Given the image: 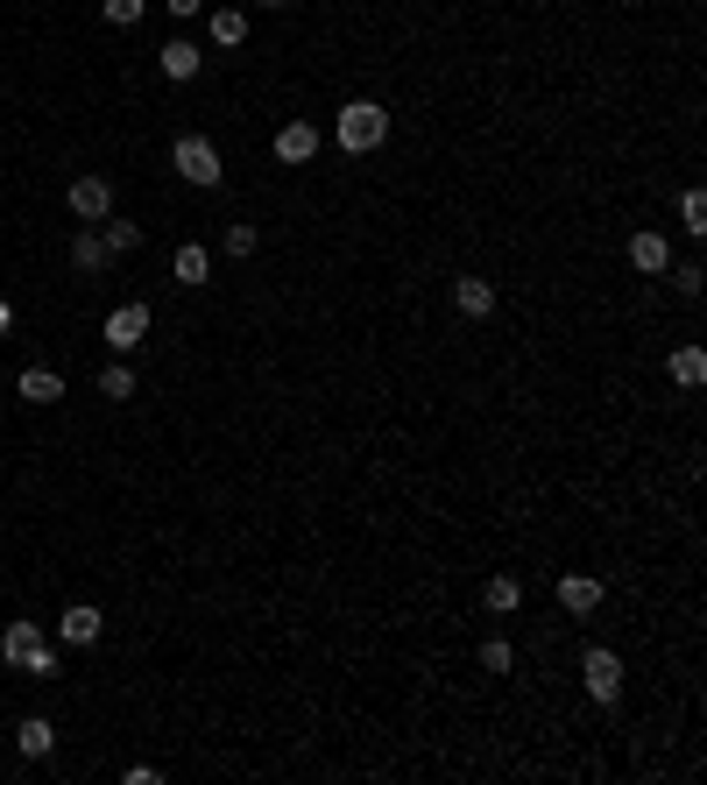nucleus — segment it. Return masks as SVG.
I'll return each instance as SVG.
<instances>
[{
    "label": "nucleus",
    "mask_w": 707,
    "mask_h": 785,
    "mask_svg": "<svg viewBox=\"0 0 707 785\" xmlns=\"http://www.w3.org/2000/svg\"><path fill=\"white\" fill-rule=\"evenodd\" d=\"M14 750H22V758H50V750H57V729H50L43 715H28L22 729H14Z\"/></svg>",
    "instance_id": "2eb2a0df"
},
{
    "label": "nucleus",
    "mask_w": 707,
    "mask_h": 785,
    "mask_svg": "<svg viewBox=\"0 0 707 785\" xmlns=\"http://www.w3.org/2000/svg\"><path fill=\"white\" fill-rule=\"evenodd\" d=\"M580 679H588V693H594L601 707L623 701V658H615L609 644H588V658H580Z\"/></svg>",
    "instance_id": "20e7f679"
},
{
    "label": "nucleus",
    "mask_w": 707,
    "mask_h": 785,
    "mask_svg": "<svg viewBox=\"0 0 707 785\" xmlns=\"http://www.w3.org/2000/svg\"><path fill=\"white\" fill-rule=\"evenodd\" d=\"M163 8H170L177 22H199V14H205V0H163Z\"/></svg>",
    "instance_id": "bb28decb"
},
{
    "label": "nucleus",
    "mask_w": 707,
    "mask_h": 785,
    "mask_svg": "<svg viewBox=\"0 0 707 785\" xmlns=\"http://www.w3.org/2000/svg\"><path fill=\"white\" fill-rule=\"evenodd\" d=\"M99 630H107V616H99L93 601H71V609L57 616V637L64 644H99Z\"/></svg>",
    "instance_id": "9d476101"
},
{
    "label": "nucleus",
    "mask_w": 707,
    "mask_h": 785,
    "mask_svg": "<svg viewBox=\"0 0 707 785\" xmlns=\"http://www.w3.org/2000/svg\"><path fill=\"white\" fill-rule=\"evenodd\" d=\"M601 595H609V587H601L594 573H566V581H559V609H566V616H594Z\"/></svg>",
    "instance_id": "9b49d317"
},
{
    "label": "nucleus",
    "mask_w": 707,
    "mask_h": 785,
    "mask_svg": "<svg viewBox=\"0 0 707 785\" xmlns=\"http://www.w3.org/2000/svg\"><path fill=\"white\" fill-rule=\"evenodd\" d=\"M453 305L468 319H495V283L488 277H453Z\"/></svg>",
    "instance_id": "f8f14e48"
},
{
    "label": "nucleus",
    "mask_w": 707,
    "mask_h": 785,
    "mask_svg": "<svg viewBox=\"0 0 707 785\" xmlns=\"http://www.w3.org/2000/svg\"><path fill=\"white\" fill-rule=\"evenodd\" d=\"M255 241H262L255 226H227V255H255Z\"/></svg>",
    "instance_id": "a878e982"
},
{
    "label": "nucleus",
    "mask_w": 707,
    "mask_h": 785,
    "mask_svg": "<svg viewBox=\"0 0 707 785\" xmlns=\"http://www.w3.org/2000/svg\"><path fill=\"white\" fill-rule=\"evenodd\" d=\"M107 262H114V255H107V241H99L93 226H85V234L71 241V269H85V277H93V269H107Z\"/></svg>",
    "instance_id": "6ab92c4d"
},
{
    "label": "nucleus",
    "mask_w": 707,
    "mask_h": 785,
    "mask_svg": "<svg viewBox=\"0 0 707 785\" xmlns=\"http://www.w3.org/2000/svg\"><path fill=\"white\" fill-rule=\"evenodd\" d=\"M700 262H672V291H680V297H700Z\"/></svg>",
    "instance_id": "393cba45"
},
{
    "label": "nucleus",
    "mask_w": 707,
    "mask_h": 785,
    "mask_svg": "<svg viewBox=\"0 0 707 785\" xmlns=\"http://www.w3.org/2000/svg\"><path fill=\"white\" fill-rule=\"evenodd\" d=\"M665 375H672L680 389H700V383H707V354H700V347H672Z\"/></svg>",
    "instance_id": "ddd939ff"
},
{
    "label": "nucleus",
    "mask_w": 707,
    "mask_h": 785,
    "mask_svg": "<svg viewBox=\"0 0 707 785\" xmlns=\"http://www.w3.org/2000/svg\"><path fill=\"white\" fill-rule=\"evenodd\" d=\"M149 326H156V319H149V305H114L107 312V347H114V354H134V347L149 340Z\"/></svg>",
    "instance_id": "39448f33"
},
{
    "label": "nucleus",
    "mask_w": 707,
    "mask_h": 785,
    "mask_svg": "<svg viewBox=\"0 0 707 785\" xmlns=\"http://www.w3.org/2000/svg\"><path fill=\"white\" fill-rule=\"evenodd\" d=\"M629 269H637V277H665V269H672V241L658 234V226L629 234Z\"/></svg>",
    "instance_id": "0eeeda50"
},
{
    "label": "nucleus",
    "mask_w": 707,
    "mask_h": 785,
    "mask_svg": "<svg viewBox=\"0 0 707 785\" xmlns=\"http://www.w3.org/2000/svg\"><path fill=\"white\" fill-rule=\"evenodd\" d=\"M71 213H79V220H107L114 213V185H107V177H93V171L71 177Z\"/></svg>",
    "instance_id": "6e6552de"
},
{
    "label": "nucleus",
    "mask_w": 707,
    "mask_h": 785,
    "mask_svg": "<svg viewBox=\"0 0 707 785\" xmlns=\"http://www.w3.org/2000/svg\"><path fill=\"white\" fill-rule=\"evenodd\" d=\"M680 226H686V234H707V191H700V185L680 199Z\"/></svg>",
    "instance_id": "4be33fe9"
},
{
    "label": "nucleus",
    "mask_w": 707,
    "mask_h": 785,
    "mask_svg": "<svg viewBox=\"0 0 707 785\" xmlns=\"http://www.w3.org/2000/svg\"><path fill=\"white\" fill-rule=\"evenodd\" d=\"M156 71H163L170 85H185V79H199V71H205V50H199L191 36H170V43L156 50Z\"/></svg>",
    "instance_id": "423d86ee"
},
{
    "label": "nucleus",
    "mask_w": 707,
    "mask_h": 785,
    "mask_svg": "<svg viewBox=\"0 0 707 785\" xmlns=\"http://www.w3.org/2000/svg\"><path fill=\"white\" fill-rule=\"evenodd\" d=\"M269 149H276V163H311L319 156V128H311V120H283Z\"/></svg>",
    "instance_id": "1a4fd4ad"
},
{
    "label": "nucleus",
    "mask_w": 707,
    "mask_h": 785,
    "mask_svg": "<svg viewBox=\"0 0 707 785\" xmlns=\"http://www.w3.org/2000/svg\"><path fill=\"white\" fill-rule=\"evenodd\" d=\"M170 171L185 177V185L213 191V185H220V149H213V134H177V142H170Z\"/></svg>",
    "instance_id": "7ed1b4c3"
},
{
    "label": "nucleus",
    "mask_w": 707,
    "mask_h": 785,
    "mask_svg": "<svg viewBox=\"0 0 707 785\" xmlns=\"http://www.w3.org/2000/svg\"><path fill=\"white\" fill-rule=\"evenodd\" d=\"M255 8H291V0H255Z\"/></svg>",
    "instance_id": "c85d7f7f"
},
{
    "label": "nucleus",
    "mask_w": 707,
    "mask_h": 785,
    "mask_svg": "<svg viewBox=\"0 0 707 785\" xmlns=\"http://www.w3.org/2000/svg\"><path fill=\"white\" fill-rule=\"evenodd\" d=\"M99 241H107V255H134V248H142V226L107 213V234H99Z\"/></svg>",
    "instance_id": "aec40b11"
},
{
    "label": "nucleus",
    "mask_w": 707,
    "mask_h": 785,
    "mask_svg": "<svg viewBox=\"0 0 707 785\" xmlns=\"http://www.w3.org/2000/svg\"><path fill=\"white\" fill-rule=\"evenodd\" d=\"M22 397L28 403H57V397H64V375H57V368H22Z\"/></svg>",
    "instance_id": "f3484780"
},
{
    "label": "nucleus",
    "mask_w": 707,
    "mask_h": 785,
    "mask_svg": "<svg viewBox=\"0 0 707 785\" xmlns=\"http://www.w3.org/2000/svg\"><path fill=\"white\" fill-rule=\"evenodd\" d=\"M8 326H14V305H8V291H0V333H8Z\"/></svg>",
    "instance_id": "cd10ccee"
},
{
    "label": "nucleus",
    "mask_w": 707,
    "mask_h": 785,
    "mask_svg": "<svg viewBox=\"0 0 707 785\" xmlns=\"http://www.w3.org/2000/svg\"><path fill=\"white\" fill-rule=\"evenodd\" d=\"M99 14H107L114 28H134V22L149 14V0H99Z\"/></svg>",
    "instance_id": "5701e85b"
},
{
    "label": "nucleus",
    "mask_w": 707,
    "mask_h": 785,
    "mask_svg": "<svg viewBox=\"0 0 707 785\" xmlns=\"http://www.w3.org/2000/svg\"><path fill=\"white\" fill-rule=\"evenodd\" d=\"M333 142L347 149V156H368V149H382V142H389L382 99H347V107L333 114Z\"/></svg>",
    "instance_id": "f257e3e1"
},
{
    "label": "nucleus",
    "mask_w": 707,
    "mask_h": 785,
    "mask_svg": "<svg viewBox=\"0 0 707 785\" xmlns=\"http://www.w3.org/2000/svg\"><path fill=\"white\" fill-rule=\"evenodd\" d=\"M99 397H107V403H128V397H134V368H120V361H114V368H99Z\"/></svg>",
    "instance_id": "412c9836"
},
{
    "label": "nucleus",
    "mask_w": 707,
    "mask_h": 785,
    "mask_svg": "<svg viewBox=\"0 0 707 785\" xmlns=\"http://www.w3.org/2000/svg\"><path fill=\"white\" fill-rule=\"evenodd\" d=\"M481 601H488L495 616H517L523 609V581H517V573H495V581L481 587Z\"/></svg>",
    "instance_id": "4468645a"
},
{
    "label": "nucleus",
    "mask_w": 707,
    "mask_h": 785,
    "mask_svg": "<svg viewBox=\"0 0 707 785\" xmlns=\"http://www.w3.org/2000/svg\"><path fill=\"white\" fill-rule=\"evenodd\" d=\"M481 666H488L495 679H503V672H517V652H509L503 637H488V644H481Z\"/></svg>",
    "instance_id": "b1692460"
},
{
    "label": "nucleus",
    "mask_w": 707,
    "mask_h": 785,
    "mask_svg": "<svg viewBox=\"0 0 707 785\" xmlns=\"http://www.w3.org/2000/svg\"><path fill=\"white\" fill-rule=\"evenodd\" d=\"M0 658H8L14 672H28V679H50V672H57V644L43 637L36 623H8V637H0Z\"/></svg>",
    "instance_id": "f03ea898"
},
{
    "label": "nucleus",
    "mask_w": 707,
    "mask_h": 785,
    "mask_svg": "<svg viewBox=\"0 0 707 785\" xmlns=\"http://www.w3.org/2000/svg\"><path fill=\"white\" fill-rule=\"evenodd\" d=\"M170 269H177V283H205V277H213V255H205L199 241H185V248L170 255Z\"/></svg>",
    "instance_id": "dca6fc26"
},
{
    "label": "nucleus",
    "mask_w": 707,
    "mask_h": 785,
    "mask_svg": "<svg viewBox=\"0 0 707 785\" xmlns=\"http://www.w3.org/2000/svg\"><path fill=\"white\" fill-rule=\"evenodd\" d=\"M213 43L220 50H240V43H248V14L240 8H213Z\"/></svg>",
    "instance_id": "a211bd4d"
}]
</instances>
